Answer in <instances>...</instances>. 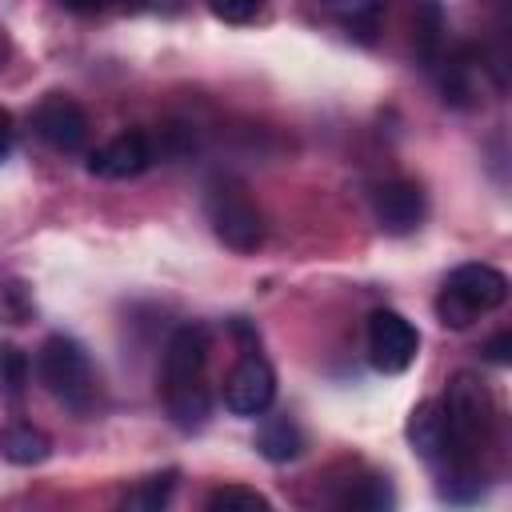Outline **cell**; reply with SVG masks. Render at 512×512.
<instances>
[{
  "instance_id": "5",
  "label": "cell",
  "mask_w": 512,
  "mask_h": 512,
  "mask_svg": "<svg viewBox=\"0 0 512 512\" xmlns=\"http://www.w3.org/2000/svg\"><path fill=\"white\" fill-rule=\"evenodd\" d=\"M416 348H420V332L412 328V320H404L392 308H376L368 316V360L376 372L388 376L404 372L416 360Z\"/></svg>"
},
{
  "instance_id": "22",
  "label": "cell",
  "mask_w": 512,
  "mask_h": 512,
  "mask_svg": "<svg viewBox=\"0 0 512 512\" xmlns=\"http://www.w3.org/2000/svg\"><path fill=\"white\" fill-rule=\"evenodd\" d=\"M484 352H488V360L508 364V360H512V332H500L496 340H488V344H484Z\"/></svg>"
},
{
  "instance_id": "4",
  "label": "cell",
  "mask_w": 512,
  "mask_h": 512,
  "mask_svg": "<svg viewBox=\"0 0 512 512\" xmlns=\"http://www.w3.org/2000/svg\"><path fill=\"white\" fill-rule=\"evenodd\" d=\"M508 300V276L492 264H460L448 272L444 288H440V300H436V312L444 324L452 328H468L476 316L500 308Z\"/></svg>"
},
{
  "instance_id": "17",
  "label": "cell",
  "mask_w": 512,
  "mask_h": 512,
  "mask_svg": "<svg viewBox=\"0 0 512 512\" xmlns=\"http://www.w3.org/2000/svg\"><path fill=\"white\" fill-rule=\"evenodd\" d=\"M172 488H176V472L148 476V480H144L136 492H128V496H124V508H144V512H156V508H164V504H168Z\"/></svg>"
},
{
  "instance_id": "9",
  "label": "cell",
  "mask_w": 512,
  "mask_h": 512,
  "mask_svg": "<svg viewBox=\"0 0 512 512\" xmlns=\"http://www.w3.org/2000/svg\"><path fill=\"white\" fill-rule=\"evenodd\" d=\"M372 212H376V224L392 236H408L420 228L428 204H424V188L416 180H384L376 192H372Z\"/></svg>"
},
{
  "instance_id": "12",
  "label": "cell",
  "mask_w": 512,
  "mask_h": 512,
  "mask_svg": "<svg viewBox=\"0 0 512 512\" xmlns=\"http://www.w3.org/2000/svg\"><path fill=\"white\" fill-rule=\"evenodd\" d=\"M48 452H52V440L28 420H12L8 428H0V456L8 464H40L48 460Z\"/></svg>"
},
{
  "instance_id": "2",
  "label": "cell",
  "mask_w": 512,
  "mask_h": 512,
  "mask_svg": "<svg viewBox=\"0 0 512 512\" xmlns=\"http://www.w3.org/2000/svg\"><path fill=\"white\" fill-rule=\"evenodd\" d=\"M36 376L48 388L56 404H64L76 416H88L96 408V372L88 352L72 336H48L36 352Z\"/></svg>"
},
{
  "instance_id": "24",
  "label": "cell",
  "mask_w": 512,
  "mask_h": 512,
  "mask_svg": "<svg viewBox=\"0 0 512 512\" xmlns=\"http://www.w3.org/2000/svg\"><path fill=\"white\" fill-rule=\"evenodd\" d=\"M64 8H72V12H104L108 4H116V0H60Z\"/></svg>"
},
{
  "instance_id": "21",
  "label": "cell",
  "mask_w": 512,
  "mask_h": 512,
  "mask_svg": "<svg viewBox=\"0 0 512 512\" xmlns=\"http://www.w3.org/2000/svg\"><path fill=\"white\" fill-rule=\"evenodd\" d=\"M332 4H336V12H340L348 24H368V20L380 16V8H384L388 0H332Z\"/></svg>"
},
{
  "instance_id": "20",
  "label": "cell",
  "mask_w": 512,
  "mask_h": 512,
  "mask_svg": "<svg viewBox=\"0 0 512 512\" xmlns=\"http://www.w3.org/2000/svg\"><path fill=\"white\" fill-rule=\"evenodd\" d=\"M208 8L224 20V24H248L260 16L264 0H208Z\"/></svg>"
},
{
  "instance_id": "19",
  "label": "cell",
  "mask_w": 512,
  "mask_h": 512,
  "mask_svg": "<svg viewBox=\"0 0 512 512\" xmlns=\"http://www.w3.org/2000/svg\"><path fill=\"white\" fill-rule=\"evenodd\" d=\"M344 504H348V508H368V512H376V508H388V504H392V488H388L380 476H368V480H360L356 492L344 496Z\"/></svg>"
},
{
  "instance_id": "23",
  "label": "cell",
  "mask_w": 512,
  "mask_h": 512,
  "mask_svg": "<svg viewBox=\"0 0 512 512\" xmlns=\"http://www.w3.org/2000/svg\"><path fill=\"white\" fill-rule=\"evenodd\" d=\"M12 140H16V128H12V116L8 108H0V160L12 152Z\"/></svg>"
},
{
  "instance_id": "8",
  "label": "cell",
  "mask_w": 512,
  "mask_h": 512,
  "mask_svg": "<svg viewBox=\"0 0 512 512\" xmlns=\"http://www.w3.org/2000/svg\"><path fill=\"white\" fill-rule=\"evenodd\" d=\"M32 124L40 140L52 144L56 152H80L88 144V116L72 96H60V92L44 96L32 112Z\"/></svg>"
},
{
  "instance_id": "6",
  "label": "cell",
  "mask_w": 512,
  "mask_h": 512,
  "mask_svg": "<svg viewBox=\"0 0 512 512\" xmlns=\"http://www.w3.org/2000/svg\"><path fill=\"white\" fill-rule=\"evenodd\" d=\"M276 400V372L264 356L248 352L224 380V408L236 416H260Z\"/></svg>"
},
{
  "instance_id": "25",
  "label": "cell",
  "mask_w": 512,
  "mask_h": 512,
  "mask_svg": "<svg viewBox=\"0 0 512 512\" xmlns=\"http://www.w3.org/2000/svg\"><path fill=\"white\" fill-rule=\"evenodd\" d=\"M4 60H8V36H4V28H0V68H4Z\"/></svg>"
},
{
  "instance_id": "1",
  "label": "cell",
  "mask_w": 512,
  "mask_h": 512,
  "mask_svg": "<svg viewBox=\"0 0 512 512\" xmlns=\"http://www.w3.org/2000/svg\"><path fill=\"white\" fill-rule=\"evenodd\" d=\"M444 408V424H448V464L440 468V476L448 484H472L480 488L476 480V464H480V452L492 444V432H496V404H492V392L472 376V372H456L448 380V392L440 400Z\"/></svg>"
},
{
  "instance_id": "15",
  "label": "cell",
  "mask_w": 512,
  "mask_h": 512,
  "mask_svg": "<svg viewBox=\"0 0 512 512\" xmlns=\"http://www.w3.org/2000/svg\"><path fill=\"white\" fill-rule=\"evenodd\" d=\"M28 392V356L12 344H0V400L20 404Z\"/></svg>"
},
{
  "instance_id": "14",
  "label": "cell",
  "mask_w": 512,
  "mask_h": 512,
  "mask_svg": "<svg viewBox=\"0 0 512 512\" xmlns=\"http://www.w3.org/2000/svg\"><path fill=\"white\" fill-rule=\"evenodd\" d=\"M256 444H260V452H264L272 464H284V460H296V456H300L304 436H300V428H296L288 416H268Z\"/></svg>"
},
{
  "instance_id": "7",
  "label": "cell",
  "mask_w": 512,
  "mask_h": 512,
  "mask_svg": "<svg viewBox=\"0 0 512 512\" xmlns=\"http://www.w3.org/2000/svg\"><path fill=\"white\" fill-rule=\"evenodd\" d=\"M204 364H208V332L200 324H180L172 332V340L164 344L160 392L184 388V384H200L204 380Z\"/></svg>"
},
{
  "instance_id": "3",
  "label": "cell",
  "mask_w": 512,
  "mask_h": 512,
  "mask_svg": "<svg viewBox=\"0 0 512 512\" xmlns=\"http://www.w3.org/2000/svg\"><path fill=\"white\" fill-rule=\"evenodd\" d=\"M204 212L208 224L216 232L220 244H228L232 252H256L264 244V216L252 204L248 188L232 176H216L204 188Z\"/></svg>"
},
{
  "instance_id": "18",
  "label": "cell",
  "mask_w": 512,
  "mask_h": 512,
  "mask_svg": "<svg viewBox=\"0 0 512 512\" xmlns=\"http://www.w3.org/2000/svg\"><path fill=\"white\" fill-rule=\"evenodd\" d=\"M440 32H444L440 4H436V0H424V4H420V16H416V48H420L424 60L436 56V48H440Z\"/></svg>"
},
{
  "instance_id": "11",
  "label": "cell",
  "mask_w": 512,
  "mask_h": 512,
  "mask_svg": "<svg viewBox=\"0 0 512 512\" xmlns=\"http://www.w3.org/2000/svg\"><path fill=\"white\" fill-rule=\"evenodd\" d=\"M408 444L432 464V468H444L448 464V424H444V408L440 400H424L412 408L408 416Z\"/></svg>"
},
{
  "instance_id": "13",
  "label": "cell",
  "mask_w": 512,
  "mask_h": 512,
  "mask_svg": "<svg viewBox=\"0 0 512 512\" xmlns=\"http://www.w3.org/2000/svg\"><path fill=\"white\" fill-rule=\"evenodd\" d=\"M164 408H168V416H172V424H176V428H184V432L204 428V420H208V412H212L208 384L200 380V384L168 388V392H164Z\"/></svg>"
},
{
  "instance_id": "16",
  "label": "cell",
  "mask_w": 512,
  "mask_h": 512,
  "mask_svg": "<svg viewBox=\"0 0 512 512\" xmlns=\"http://www.w3.org/2000/svg\"><path fill=\"white\" fill-rule=\"evenodd\" d=\"M268 508H272V500L244 484H224L208 496V512H268Z\"/></svg>"
},
{
  "instance_id": "10",
  "label": "cell",
  "mask_w": 512,
  "mask_h": 512,
  "mask_svg": "<svg viewBox=\"0 0 512 512\" xmlns=\"http://www.w3.org/2000/svg\"><path fill=\"white\" fill-rule=\"evenodd\" d=\"M152 160H156V148H152L148 132H120L88 156V172L100 180H132Z\"/></svg>"
}]
</instances>
